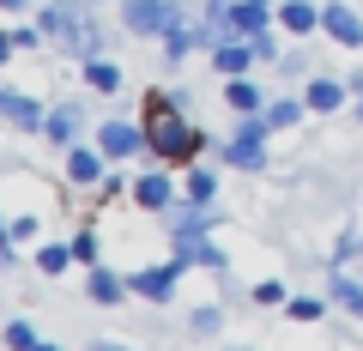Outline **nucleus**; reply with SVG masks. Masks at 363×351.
Segmentation results:
<instances>
[{"label": "nucleus", "mask_w": 363, "mask_h": 351, "mask_svg": "<svg viewBox=\"0 0 363 351\" xmlns=\"http://www.w3.org/2000/svg\"><path fill=\"white\" fill-rule=\"evenodd\" d=\"M121 25H128V30H176L182 13H176V0H128Z\"/></svg>", "instance_id": "f257e3e1"}, {"label": "nucleus", "mask_w": 363, "mask_h": 351, "mask_svg": "<svg viewBox=\"0 0 363 351\" xmlns=\"http://www.w3.org/2000/svg\"><path fill=\"white\" fill-rule=\"evenodd\" d=\"M145 145H157L164 157H188V152L200 145V133H194V128H182L176 116H164V109H157V121H152V133H145Z\"/></svg>", "instance_id": "f03ea898"}, {"label": "nucleus", "mask_w": 363, "mask_h": 351, "mask_svg": "<svg viewBox=\"0 0 363 351\" xmlns=\"http://www.w3.org/2000/svg\"><path fill=\"white\" fill-rule=\"evenodd\" d=\"M321 30H327L333 43H345V49H363V18L351 13V6H339V0L321 13Z\"/></svg>", "instance_id": "7ed1b4c3"}, {"label": "nucleus", "mask_w": 363, "mask_h": 351, "mask_svg": "<svg viewBox=\"0 0 363 351\" xmlns=\"http://www.w3.org/2000/svg\"><path fill=\"white\" fill-rule=\"evenodd\" d=\"M260 133H267V121H248V128L236 133L230 145H224V157H230V164H242V169H260V164H267V152H260Z\"/></svg>", "instance_id": "20e7f679"}, {"label": "nucleus", "mask_w": 363, "mask_h": 351, "mask_svg": "<svg viewBox=\"0 0 363 351\" xmlns=\"http://www.w3.org/2000/svg\"><path fill=\"white\" fill-rule=\"evenodd\" d=\"M97 140H104V152H109V157H133V152L145 145V133L133 128V121H109V128L97 133Z\"/></svg>", "instance_id": "39448f33"}, {"label": "nucleus", "mask_w": 363, "mask_h": 351, "mask_svg": "<svg viewBox=\"0 0 363 351\" xmlns=\"http://www.w3.org/2000/svg\"><path fill=\"white\" fill-rule=\"evenodd\" d=\"M0 116H6V121H18V128H37V121H43V109L30 104V97H18V91H0Z\"/></svg>", "instance_id": "423d86ee"}, {"label": "nucleus", "mask_w": 363, "mask_h": 351, "mask_svg": "<svg viewBox=\"0 0 363 351\" xmlns=\"http://www.w3.org/2000/svg\"><path fill=\"white\" fill-rule=\"evenodd\" d=\"M279 25H285V30H315L321 13H315L309 0H285V6H279Z\"/></svg>", "instance_id": "0eeeda50"}, {"label": "nucleus", "mask_w": 363, "mask_h": 351, "mask_svg": "<svg viewBox=\"0 0 363 351\" xmlns=\"http://www.w3.org/2000/svg\"><path fill=\"white\" fill-rule=\"evenodd\" d=\"M133 285H140V291H145V297H152V303H164L169 291H176V267H152V273H140V279H133Z\"/></svg>", "instance_id": "6e6552de"}, {"label": "nucleus", "mask_w": 363, "mask_h": 351, "mask_svg": "<svg viewBox=\"0 0 363 351\" xmlns=\"http://www.w3.org/2000/svg\"><path fill=\"white\" fill-rule=\"evenodd\" d=\"M73 25H79V6H73V0H55L49 13H43V30H55V37H73Z\"/></svg>", "instance_id": "1a4fd4ad"}, {"label": "nucleus", "mask_w": 363, "mask_h": 351, "mask_svg": "<svg viewBox=\"0 0 363 351\" xmlns=\"http://www.w3.org/2000/svg\"><path fill=\"white\" fill-rule=\"evenodd\" d=\"M248 55H255V43H248V49H242V43H212V61H218V73H242Z\"/></svg>", "instance_id": "9d476101"}, {"label": "nucleus", "mask_w": 363, "mask_h": 351, "mask_svg": "<svg viewBox=\"0 0 363 351\" xmlns=\"http://www.w3.org/2000/svg\"><path fill=\"white\" fill-rule=\"evenodd\" d=\"M43 128H49V140H73V128H79V109L67 104V109H55L49 121H43Z\"/></svg>", "instance_id": "9b49d317"}, {"label": "nucleus", "mask_w": 363, "mask_h": 351, "mask_svg": "<svg viewBox=\"0 0 363 351\" xmlns=\"http://www.w3.org/2000/svg\"><path fill=\"white\" fill-rule=\"evenodd\" d=\"M339 97H345V91H339L333 79H315V85H309V109H339Z\"/></svg>", "instance_id": "f8f14e48"}, {"label": "nucleus", "mask_w": 363, "mask_h": 351, "mask_svg": "<svg viewBox=\"0 0 363 351\" xmlns=\"http://www.w3.org/2000/svg\"><path fill=\"white\" fill-rule=\"evenodd\" d=\"M140 206H169V176H145L140 182Z\"/></svg>", "instance_id": "ddd939ff"}, {"label": "nucleus", "mask_w": 363, "mask_h": 351, "mask_svg": "<svg viewBox=\"0 0 363 351\" xmlns=\"http://www.w3.org/2000/svg\"><path fill=\"white\" fill-rule=\"evenodd\" d=\"M333 291H339V303H345L351 315H363V285H357L351 273H339V279H333Z\"/></svg>", "instance_id": "4468645a"}, {"label": "nucleus", "mask_w": 363, "mask_h": 351, "mask_svg": "<svg viewBox=\"0 0 363 351\" xmlns=\"http://www.w3.org/2000/svg\"><path fill=\"white\" fill-rule=\"evenodd\" d=\"M200 230H206V212H194V206H188V212H176V236H182L188 248H194V236H200Z\"/></svg>", "instance_id": "2eb2a0df"}, {"label": "nucleus", "mask_w": 363, "mask_h": 351, "mask_svg": "<svg viewBox=\"0 0 363 351\" xmlns=\"http://www.w3.org/2000/svg\"><path fill=\"white\" fill-rule=\"evenodd\" d=\"M85 79L97 85V91H116V85H121V73H116L109 61H91V67H85Z\"/></svg>", "instance_id": "dca6fc26"}, {"label": "nucleus", "mask_w": 363, "mask_h": 351, "mask_svg": "<svg viewBox=\"0 0 363 351\" xmlns=\"http://www.w3.org/2000/svg\"><path fill=\"white\" fill-rule=\"evenodd\" d=\"M67 176H73V182H97V152H73Z\"/></svg>", "instance_id": "f3484780"}, {"label": "nucleus", "mask_w": 363, "mask_h": 351, "mask_svg": "<svg viewBox=\"0 0 363 351\" xmlns=\"http://www.w3.org/2000/svg\"><path fill=\"white\" fill-rule=\"evenodd\" d=\"M91 297H97V303H116L121 297V279L116 273H91Z\"/></svg>", "instance_id": "a211bd4d"}, {"label": "nucleus", "mask_w": 363, "mask_h": 351, "mask_svg": "<svg viewBox=\"0 0 363 351\" xmlns=\"http://www.w3.org/2000/svg\"><path fill=\"white\" fill-rule=\"evenodd\" d=\"M6 345H18V351H37V333H30V321H13V327H6Z\"/></svg>", "instance_id": "6ab92c4d"}, {"label": "nucleus", "mask_w": 363, "mask_h": 351, "mask_svg": "<svg viewBox=\"0 0 363 351\" xmlns=\"http://www.w3.org/2000/svg\"><path fill=\"white\" fill-rule=\"evenodd\" d=\"M291 321H321V303L315 297H291Z\"/></svg>", "instance_id": "aec40b11"}, {"label": "nucleus", "mask_w": 363, "mask_h": 351, "mask_svg": "<svg viewBox=\"0 0 363 351\" xmlns=\"http://www.w3.org/2000/svg\"><path fill=\"white\" fill-rule=\"evenodd\" d=\"M230 104H236V109H255V104H260V91L248 85V79H236V85H230Z\"/></svg>", "instance_id": "412c9836"}, {"label": "nucleus", "mask_w": 363, "mask_h": 351, "mask_svg": "<svg viewBox=\"0 0 363 351\" xmlns=\"http://www.w3.org/2000/svg\"><path fill=\"white\" fill-rule=\"evenodd\" d=\"M67 260H73V248H43V273H67Z\"/></svg>", "instance_id": "4be33fe9"}, {"label": "nucleus", "mask_w": 363, "mask_h": 351, "mask_svg": "<svg viewBox=\"0 0 363 351\" xmlns=\"http://www.w3.org/2000/svg\"><path fill=\"white\" fill-rule=\"evenodd\" d=\"M267 121H272V128H291V121H297V104H272Z\"/></svg>", "instance_id": "5701e85b"}, {"label": "nucleus", "mask_w": 363, "mask_h": 351, "mask_svg": "<svg viewBox=\"0 0 363 351\" xmlns=\"http://www.w3.org/2000/svg\"><path fill=\"white\" fill-rule=\"evenodd\" d=\"M188 327H194V333H218V309H200Z\"/></svg>", "instance_id": "b1692460"}, {"label": "nucleus", "mask_w": 363, "mask_h": 351, "mask_svg": "<svg viewBox=\"0 0 363 351\" xmlns=\"http://www.w3.org/2000/svg\"><path fill=\"white\" fill-rule=\"evenodd\" d=\"M188 194H194V200H212V176H200V169H194V182H188Z\"/></svg>", "instance_id": "393cba45"}, {"label": "nucleus", "mask_w": 363, "mask_h": 351, "mask_svg": "<svg viewBox=\"0 0 363 351\" xmlns=\"http://www.w3.org/2000/svg\"><path fill=\"white\" fill-rule=\"evenodd\" d=\"M13 49H18V43H13V37H6V30H0V61H6V55H13Z\"/></svg>", "instance_id": "a878e982"}, {"label": "nucleus", "mask_w": 363, "mask_h": 351, "mask_svg": "<svg viewBox=\"0 0 363 351\" xmlns=\"http://www.w3.org/2000/svg\"><path fill=\"white\" fill-rule=\"evenodd\" d=\"M0 6H25V0H0Z\"/></svg>", "instance_id": "bb28decb"}, {"label": "nucleus", "mask_w": 363, "mask_h": 351, "mask_svg": "<svg viewBox=\"0 0 363 351\" xmlns=\"http://www.w3.org/2000/svg\"><path fill=\"white\" fill-rule=\"evenodd\" d=\"M97 351H121V345H97Z\"/></svg>", "instance_id": "cd10ccee"}, {"label": "nucleus", "mask_w": 363, "mask_h": 351, "mask_svg": "<svg viewBox=\"0 0 363 351\" xmlns=\"http://www.w3.org/2000/svg\"><path fill=\"white\" fill-rule=\"evenodd\" d=\"M37 351H55V345H37Z\"/></svg>", "instance_id": "c85d7f7f"}, {"label": "nucleus", "mask_w": 363, "mask_h": 351, "mask_svg": "<svg viewBox=\"0 0 363 351\" xmlns=\"http://www.w3.org/2000/svg\"><path fill=\"white\" fill-rule=\"evenodd\" d=\"M267 6H272V0H267Z\"/></svg>", "instance_id": "c756f323"}]
</instances>
